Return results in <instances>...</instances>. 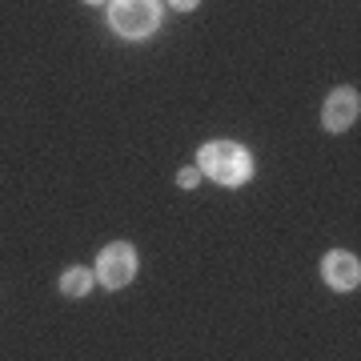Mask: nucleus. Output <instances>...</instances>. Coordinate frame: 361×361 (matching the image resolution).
I'll return each mask as SVG.
<instances>
[{
  "label": "nucleus",
  "instance_id": "423d86ee",
  "mask_svg": "<svg viewBox=\"0 0 361 361\" xmlns=\"http://www.w3.org/2000/svg\"><path fill=\"white\" fill-rule=\"evenodd\" d=\"M92 289V273L89 269H68L65 277H61V293L65 297H85Z\"/></svg>",
  "mask_w": 361,
  "mask_h": 361
},
{
  "label": "nucleus",
  "instance_id": "20e7f679",
  "mask_svg": "<svg viewBox=\"0 0 361 361\" xmlns=\"http://www.w3.org/2000/svg\"><path fill=\"white\" fill-rule=\"evenodd\" d=\"M357 109H361V101H357V92L353 89H337L334 97H329V104H325V125L329 129H349L353 121H357Z\"/></svg>",
  "mask_w": 361,
  "mask_h": 361
},
{
  "label": "nucleus",
  "instance_id": "0eeeda50",
  "mask_svg": "<svg viewBox=\"0 0 361 361\" xmlns=\"http://www.w3.org/2000/svg\"><path fill=\"white\" fill-rule=\"evenodd\" d=\"M197 180H201V169H180V177H177V185H185V189H193Z\"/></svg>",
  "mask_w": 361,
  "mask_h": 361
},
{
  "label": "nucleus",
  "instance_id": "f03ea898",
  "mask_svg": "<svg viewBox=\"0 0 361 361\" xmlns=\"http://www.w3.org/2000/svg\"><path fill=\"white\" fill-rule=\"evenodd\" d=\"M109 16H113V28L121 32V37H149L157 28V4H149V0H116L113 8H109Z\"/></svg>",
  "mask_w": 361,
  "mask_h": 361
},
{
  "label": "nucleus",
  "instance_id": "39448f33",
  "mask_svg": "<svg viewBox=\"0 0 361 361\" xmlns=\"http://www.w3.org/2000/svg\"><path fill=\"white\" fill-rule=\"evenodd\" d=\"M325 277H329V285H337V289H357L361 281V265L353 253H329L325 257Z\"/></svg>",
  "mask_w": 361,
  "mask_h": 361
},
{
  "label": "nucleus",
  "instance_id": "7ed1b4c3",
  "mask_svg": "<svg viewBox=\"0 0 361 361\" xmlns=\"http://www.w3.org/2000/svg\"><path fill=\"white\" fill-rule=\"evenodd\" d=\"M133 273H137V253H133L129 245H109L101 253V265H97V277H101L109 289H121V285L133 281Z\"/></svg>",
  "mask_w": 361,
  "mask_h": 361
},
{
  "label": "nucleus",
  "instance_id": "f257e3e1",
  "mask_svg": "<svg viewBox=\"0 0 361 361\" xmlns=\"http://www.w3.org/2000/svg\"><path fill=\"white\" fill-rule=\"evenodd\" d=\"M249 169H253L249 153L233 141H213L201 149V173H209L221 185H241L249 177Z\"/></svg>",
  "mask_w": 361,
  "mask_h": 361
}]
</instances>
